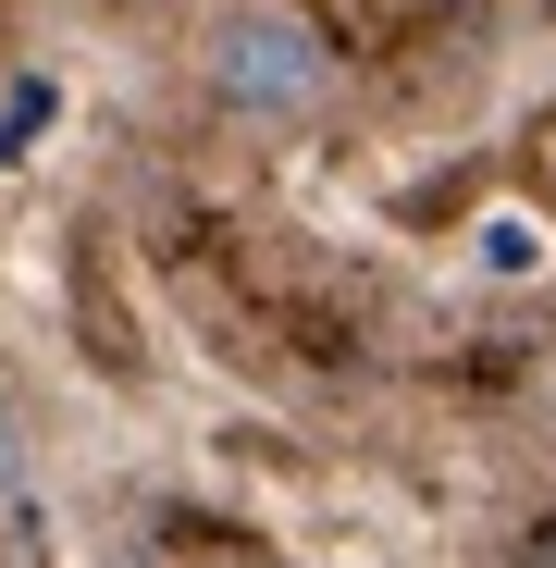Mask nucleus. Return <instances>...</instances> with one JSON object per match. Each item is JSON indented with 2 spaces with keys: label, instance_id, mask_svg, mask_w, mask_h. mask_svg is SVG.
I'll return each instance as SVG.
<instances>
[{
  "label": "nucleus",
  "instance_id": "obj_1",
  "mask_svg": "<svg viewBox=\"0 0 556 568\" xmlns=\"http://www.w3.org/2000/svg\"><path fill=\"white\" fill-rule=\"evenodd\" d=\"M185 50H199V100L247 136H322L346 112V50L297 0H211Z\"/></svg>",
  "mask_w": 556,
  "mask_h": 568
},
{
  "label": "nucleus",
  "instance_id": "obj_2",
  "mask_svg": "<svg viewBox=\"0 0 556 568\" xmlns=\"http://www.w3.org/2000/svg\"><path fill=\"white\" fill-rule=\"evenodd\" d=\"M26 483H38V433H26V408H13V396H0V507H13Z\"/></svg>",
  "mask_w": 556,
  "mask_h": 568
},
{
  "label": "nucleus",
  "instance_id": "obj_3",
  "mask_svg": "<svg viewBox=\"0 0 556 568\" xmlns=\"http://www.w3.org/2000/svg\"><path fill=\"white\" fill-rule=\"evenodd\" d=\"M519 568H556V531H544V544H532V556H519Z\"/></svg>",
  "mask_w": 556,
  "mask_h": 568
}]
</instances>
